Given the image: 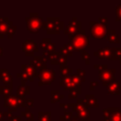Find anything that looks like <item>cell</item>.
I'll list each match as a JSON object with an SVG mask.
<instances>
[{
  "mask_svg": "<svg viewBox=\"0 0 121 121\" xmlns=\"http://www.w3.org/2000/svg\"><path fill=\"white\" fill-rule=\"evenodd\" d=\"M21 68H22V71L27 73L29 76H31L33 78H39V71H37V69H35L31 65H29V64H21Z\"/></svg>",
  "mask_w": 121,
  "mask_h": 121,
  "instance_id": "cell-13",
  "label": "cell"
},
{
  "mask_svg": "<svg viewBox=\"0 0 121 121\" xmlns=\"http://www.w3.org/2000/svg\"><path fill=\"white\" fill-rule=\"evenodd\" d=\"M34 104V99L30 98V99H26V107L29 108V107H33Z\"/></svg>",
  "mask_w": 121,
  "mask_h": 121,
  "instance_id": "cell-36",
  "label": "cell"
},
{
  "mask_svg": "<svg viewBox=\"0 0 121 121\" xmlns=\"http://www.w3.org/2000/svg\"><path fill=\"white\" fill-rule=\"evenodd\" d=\"M47 58L42 56H34L33 60H29V65H31L32 67H34L35 69H38V71L43 70V69H46V61H47Z\"/></svg>",
  "mask_w": 121,
  "mask_h": 121,
  "instance_id": "cell-9",
  "label": "cell"
},
{
  "mask_svg": "<svg viewBox=\"0 0 121 121\" xmlns=\"http://www.w3.org/2000/svg\"><path fill=\"white\" fill-rule=\"evenodd\" d=\"M80 94V88H76L75 90H72L69 92V95H68V97L70 99H73V98H77L78 95Z\"/></svg>",
  "mask_w": 121,
  "mask_h": 121,
  "instance_id": "cell-31",
  "label": "cell"
},
{
  "mask_svg": "<svg viewBox=\"0 0 121 121\" xmlns=\"http://www.w3.org/2000/svg\"><path fill=\"white\" fill-rule=\"evenodd\" d=\"M12 85H0V95L5 96L12 95Z\"/></svg>",
  "mask_w": 121,
  "mask_h": 121,
  "instance_id": "cell-18",
  "label": "cell"
},
{
  "mask_svg": "<svg viewBox=\"0 0 121 121\" xmlns=\"http://www.w3.org/2000/svg\"><path fill=\"white\" fill-rule=\"evenodd\" d=\"M2 55H3V48L0 46V57H1Z\"/></svg>",
  "mask_w": 121,
  "mask_h": 121,
  "instance_id": "cell-43",
  "label": "cell"
},
{
  "mask_svg": "<svg viewBox=\"0 0 121 121\" xmlns=\"http://www.w3.org/2000/svg\"><path fill=\"white\" fill-rule=\"evenodd\" d=\"M111 52H112V49L103 48V49H99L98 51L95 52V55L98 56L99 58H109L111 56V54H112Z\"/></svg>",
  "mask_w": 121,
  "mask_h": 121,
  "instance_id": "cell-20",
  "label": "cell"
},
{
  "mask_svg": "<svg viewBox=\"0 0 121 121\" xmlns=\"http://www.w3.org/2000/svg\"><path fill=\"white\" fill-rule=\"evenodd\" d=\"M70 43L73 45L74 49L77 51H82L84 47L88 45V36L85 35V31L81 30L79 33L76 35L69 36Z\"/></svg>",
  "mask_w": 121,
  "mask_h": 121,
  "instance_id": "cell-3",
  "label": "cell"
},
{
  "mask_svg": "<svg viewBox=\"0 0 121 121\" xmlns=\"http://www.w3.org/2000/svg\"><path fill=\"white\" fill-rule=\"evenodd\" d=\"M26 121H29V120H26Z\"/></svg>",
  "mask_w": 121,
  "mask_h": 121,
  "instance_id": "cell-44",
  "label": "cell"
},
{
  "mask_svg": "<svg viewBox=\"0 0 121 121\" xmlns=\"http://www.w3.org/2000/svg\"><path fill=\"white\" fill-rule=\"evenodd\" d=\"M78 117H79L82 120H88L90 118V112L87 109H84L78 112Z\"/></svg>",
  "mask_w": 121,
  "mask_h": 121,
  "instance_id": "cell-27",
  "label": "cell"
},
{
  "mask_svg": "<svg viewBox=\"0 0 121 121\" xmlns=\"http://www.w3.org/2000/svg\"><path fill=\"white\" fill-rule=\"evenodd\" d=\"M60 55V52H53V53H48L46 58L48 60H50L51 64H57V59Z\"/></svg>",
  "mask_w": 121,
  "mask_h": 121,
  "instance_id": "cell-25",
  "label": "cell"
},
{
  "mask_svg": "<svg viewBox=\"0 0 121 121\" xmlns=\"http://www.w3.org/2000/svg\"><path fill=\"white\" fill-rule=\"evenodd\" d=\"M4 107L6 109H8V111L10 112H16L18 107H19V102H18L17 95H10L5 96L4 97Z\"/></svg>",
  "mask_w": 121,
  "mask_h": 121,
  "instance_id": "cell-6",
  "label": "cell"
},
{
  "mask_svg": "<svg viewBox=\"0 0 121 121\" xmlns=\"http://www.w3.org/2000/svg\"><path fill=\"white\" fill-rule=\"evenodd\" d=\"M29 93H30V88H29V86H27V85H25V86L20 85V86H18V88H17L16 95H17L18 97L25 98L26 95H29Z\"/></svg>",
  "mask_w": 121,
  "mask_h": 121,
  "instance_id": "cell-15",
  "label": "cell"
},
{
  "mask_svg": "<svg viewBox=\"0 0 121 121\" xmlns=\"http://www.w3.org/2000/svg\"><path fill=\"white\" fill-rule=\"evenodd\" d=\"M50 96H51V99H50L51 103L58 102V101H60V99H62L64 97V95L62 94H60V92L58 91V90H52L51 93H50Z\"/></svg>",
  "mask_w": 121,
  "mask_h": 121,
  "instance_id": "cell-17",
  "label": "cell"
},
{
  "mask_svg": "<svg viewBox=\"0 0 121 121\" xmlns=\"http://www.w3.org/2000/svg\"><path fill=\"white\" fill-rule=\"evenodd\" d=\"M72 69L70 68V67H68V66H66V65H64V66H60V76H61V78H63V77H67V76H71L72 75Z\"/></svg>",
  "mask_w": 121,
  "mask_h": 121,
  "instance_id": "cell-24",
  "label": "cell"
},
{
  "mask_svg": "<svg viewBox=\"0 0 121 121\" xmlns=\"http://www.w3.org/2000/svg\"><path fill=\"white\" fill-rule=\"evenodd\" d=\"M66 60H67V57L64 56V55H62L60 52V55H59V57L57 59V64H59L60 66H64L66 64Z\"/></svg>",
  "mask_w": 121,
  "mask_h": 121,
  "instance_id": "cell-29",
  "label": "cell"
},
{
  "mask_svg": "<svg viewBox=\"0 0 121 121\" xmlns=\"http://www.w3.org/2000/svg\"><path fill=\"white\" fill-rule=\"evenodd\" d=\"M77 75L79 77V78L81 79V81L85 80V71L81 70V69H78L77 70Z\"/></svg>",
  "mask_w": 121,
  "mask_h": 121,
  "instance_id": "cell-35",
  "label": "cell"
},
{
  "mask_svg": "<svg viewBox=\"0 0 121 121\" xmlns=\"http://www.w3.org/2000/svg\"><path fill=\"white\" fill-rule=\"evenodd\" d=\"M80 32V22L77 21V18L74 17L72 21L68 23V25L64 27V34L68 36L76 35Z\"/></svg>",
  "mask_w": 121,
  "mask_h": 121,
  "instance_id": "cell-7",
  "label": "cell"
},
{
  "mask_svg": "<svg viewBox=\"0 0 121 121\" xmlns=\"http://www.w3.org/2000/svg\"><path fill=\"white\" fill-rule=\"evenodd\" d=\"M39 121H51V112H38Z\"/></svg>",
  "mask_w": 121,
  "mask_h": 121,
  "instance_id": "cell-22",
  "label": "cell"
},
{
  "mask_svg": "<svg viewBox=\"0 0 121 121\" xmlns=\"http://www.w3.org/2000/svg\"><path fill=\"white\" fill-rule=\"evenodd\" d=\"M9 121H10V120H9Z\"/></svg>",
  "mask_w": 121,
  "mask_h": 121,
  "instance_id": "cell-45",
  "label": "cell"
},
{
  "mask_svg": "<svg viewBox=\"0 0 121 121\" xmlns=\"http://www.w3.org/2000/svg\"><path fill=\"white\" fill-rule=\"evenodd\" d=\"M70 121H78V116H73V118Z\"/></svg>",
  "mask_w": 121,
  "mask_h": 121,
  "instance_id": "cell-41",
  "label": "cell"
},
{
  "mask_svg": "<svg viewBox=\"0 0 121 121\" xmlns=\"http://www.w3.org/2000/svg\"><path fill=\"white\" fill-rule=\"evenodd\" d=\"M56 79V73L53 69H43L39 71V86L50 85Z\"/></svg>",
  "mask_w": 121,
  "mask_h": 121,
  "instance_id": "cell-4",
  "label": "cell"
},
{
  "mask_svg": "<svg viewBox=\"0 0 121 121\" xmlns=\"http://www.w3.org/2000/svg\"><path fill=\"white\" fill-rule=\"evenodd\" d=\"M13 26L11 21H8V22H2L0 23V39H3L5 35H7L9 27Z\"/></svg>",
  "mask_w": 121,
  "mask_h": 121,
  "instance_id": "cell-14",
  "label": "cell"
},
{
  "mask_svg": "<svg viewBox=\"0 0 121 121\" xmlns=\"http://www.w3.org/2000/svg\"><path fill=\"white\" fill-rule=\"evenodd\" d=\"M3 117H4V112H0V121H1V120H3Z\"/></svg>",
  "mask_w": 121,
  "mask_h": 121,
  "instance_id": "cell-42",
  "label": "cell"
},
{
  "mask_svg": "<svg viewBox=\"0 0 121 121\" xmlns=\"http://www.w3.org/2000/svg\"><path fill=\"white\" fill-rule=\"evenodd\" d=\"M64 24L59 17H47L46 21L43 22V28L46 30L47 34H59Z\"/></svg>",
  "mask_w": 121,
  "mask_h": 121,
  "instance_id": "cell-1",
  "label": "cell"
},
{
  "mask_svg": "<svg viewBox=\"0 0 121 121\" xmlns=\"http://www.w3.org/2000/svg\"><path fill=\"white\" fill-rule=\"evenodd\" d=\"M85 103L89 107H97L98 106V104L96 102V99L92 95H86V96H85Z\"/></svg>",
  "mask_w": 121,
  "mask_h": 121,
  "instance_id": "cell-19",
  "label": "cell"
},
{
  "mask_svg": "<svg viewBox=\"0 0 121 121\" xmlns=\"http://www.w3.org/2000/svg\"><path fill=\"white\" fill-rule=\"evenodd\" d=\"M40 47L43 50V52H47V53H53L56 52V47H55V43H52L51 39L49 38H43L42 40V42L40 43Z\"/></svg>",
  "mask_w": 121,
  "mask_h": 121,
  "instance_id": "cell-10",
  "label": "cell"
},
{
  "mask_svg": "<svg viewBox=\"0 0 121 121\" xmlns=\"http://www.w3.org/2000/svg\"><path fill=\"white\" fill-rule=\"evenodd\" d=\"M9 21V18L8 17H0V23L2 22H8Z\"/></svg>",
  "mask_w": 121,
  "mask_h": 121,
  "instance_id": "cell-40",
  "label": "cell"
},
{
  "mask_svg": "<svg viewBox=\"0 0 121 121\" xmlns=\"http://www.w3.org/2000/svg\"><path fill=\"white\" fill-rule=\"evenodd\" d=\"M10 121H21V115H13L12 119Z\"/></svg>",
  "mask_w": 121,
  "mask_h": 121,
  "instance_id": "cell-38",
  "label": "cell"
},
{
  "mask_svg": "<svg viewBox=\"0 0 121 121\" xmlns=\"http://www.w3.org/2000/svg\"><path fill=\"white\" fill-rule=\"evenodd\" d=\"M105 121H121V115L120 113L111 112V117H109V119H105Z\"/></svg>",
  "mask_w": 121,
  "mask_h": 121,
  "instance_id": "cell-30",
  "label": "cell"
},
{
  "mask_svg": "<svg viewBox=\"0 0 121 121\" xmlns=\"http://www.w3.org/2000/svg\"><path fill=\"white\" fill-rule=\"evenodd\" d=\"M72 118H73V113L68 111H65L63 114L60 116V120H62V121H70Z\"/></svg>",
  "mask_w": 121,
  "mask_h": 121,
  "instance_id": "cell-28",
  "label": "cell"
},
{
  "mask_svg": "<svg viewBox=\"0 0 121 121\" xmlns=\"http://www.w3.org/2000/svg\"><path fill=\"white\" fill-rule=\"evenodd\" d=\"M16 29H17V27H16V26H11L10 27H9V31H8V33H7V35H8V38H9V39H11L14 35H15V33H16Z\"/></svg>",
  "mask_w": 121,
  "mask_h": 121,
  "instance_id": "cell-32",
  "label": "cell"
},
{
  "mask_svg": "<svg viewBox=\"0 0 121 121\" xmlns=\"http://www.w3.org/2000/svg\"><path fill=\"white\" fill-rule=\"evenodd\" d=\"M90 26H91L90 32L94 38L101 39L104 37L105 29H106L104 25H100V24H97L95 22H90Z\"/></svg>",
  "mask_w": 121,
  "mask_h": 121,
  "instance_id": "cell-8",
  "label": "cell"
},
{
  "mask_svg": "<svg viewBox=\"0 0 121 121\" xmlns=\"http://www.w3.org/2000/svg\"><path fill=\"white\" fill-rule=\"evenodd\" d=\"M26 27L30 33H38L43 26V18L36 12H30L28 17H26Z\"/></svg>",
  "mask_w": 121,
  "mask_h": 121,
  "instance_id": "cell-2",
  "label": "cell"
},
{
  "mask_svg": "<svg viewBox=\"0 0 121 121\" xmlns=\"http://www.w3.org/2000/svg\"><path fill=\"white\" fill-rule=\"evenodd\" d=\"M75 106H76V104H74V103H69V104H65V103H60V108H62V109H64L65 111H68L70 108H75Z\"/></svg>",
  "mask_w": 121,
  "mask_h": 121,
  "instance_id": "cell-33",
  "label": "cell"
},
{
  "mask_svg": "<svg viewBox=\"0 0 121 121\" xmlns=\"http://www.w3.org/2000/svg\"><path fill=\"white\" fill-rule=\"evenodd\" d=\"M75 49H74V47H73V45L71 44V43H65L63 46H61L60 48V52L62 54V55H64V56H72L73 55V51H74Z\"/></svg>",
  "mask_w": 121,
  "mask_h": 121,
  "instance_id": "cell-16",
  "label": "cell"
},
{
  "mask_svg": "<svg viewBox=\"0 0 121 121\" xmlns=\"http://www.w3.org/2000/svg\"><path fill=\"white\" fill-rule=\"evenodd\" d=\"M111 73H113V71H103V72H100V74H99V78H100V79L103 81V82H108L110 79H111V76H112V74Z\"/></svg>",
  "mask_w": 121,
  "mask_h": 121,
  "instance_id": "cell-23",
  "label": "cell"
},
{
  "mask_svg": "<svg viewBox=\"0 0 121 121\" xmlns=\"http://www.w3.org/2000/svg\"><path fill=\"white\" fill-rule=\"evenodd\" d=\"M4 116H7L9 120H11V119H12V117H13V115L11 114V112H9V111H6V112H4Z\"/></svg>",
  "mask_w": 121,
  "mask_h": 121,
  "instance_id": "cell-37",
  "label": "cell"
},
{
  "mask_svg": "<svg viewBox=\"0 0 121 121\" xmlns=\"http://www.w3.org/2000/svg\"><path fill=\"white\" fill-rule=\"evenodd\" d=\"M22 50L26 56H33L39 50V46L34 40H26L22 44Z\"/></svg>",
  "mask_w": 121,
  "mask_h": 121,
  "instance_id": "cell-5",
  "label": "cell"
},
{
  "mask_svg": "<svg viewBox=\"0 0 121 121\" xmlns=\"http://www.w3.org/2000/svg\"><path fill=\"white\" fill-rule=\"evenodd\" d=\"M16 76H17L18 78H20L21 80H23V81H31V82H33V81H34V78H35L29 76L27 73H26V72H24V71L17 73Z\"/></svg>",
  "mask_w": 121,
  "mask_h": 121,
  "instance_id": "cell-21",
  "label": "cell"
},
{
  "mask_svg": "<svg viewBox=\"0 0 121 121\" xmlns=\"http://www.w3.org/2000/svg\"><path fill=\"white\" fill-rule=\"evenodd\" d=\"M0 78L5 85H12V76L7 69H0Z\"/></svg>",
  "mask_w": 121,
  "mask_h": 121,
  "instance_id": "cell-12",
  "label": "cell"
},
{
  "mask_svg": "<svg viewBox=\"0 0 121 121\" xmlns=\"http://www.w3.org/2000/svg\"><path fill=\"white\" fill-rule=\"evenodd\" d=\"M21 116H25L26 118V120H29V121L34 120V114L29 111V108H26L24 111H22Z\"/></svg>",
  "mask_w": 121,
  "mask_h": 121,
  "instance_id": "cell-26",
  "label": "cell"
},
{
  "mask_svg": "<svg viewBox=\"0 0 121 121\" xmlns=\"http://www.w3.org/2000/svg\"><path fill=\"white\" fill-rule=\"evenodd\" d=\"M81 58H82L83 60H85V63L86 64H89V58H90V56H89V54L85 50H82L81 51Z\"/></svg>",
  "mask_w": 121,
  "mask_h": 121,
  "instance_id": "cell-34",
  "label": "cell"
},
{
  "mask_svg": "<svg viewBox=\"0 0 121 121\" xmlns=\"http://www.w3.org/2000/svg\"><path fill=\"white\" fill-rule=\"evenodd\" d=\"M96 85H97V82H96V81H93V82H91V84H90V89L93 90L94 87H95Z\"/></svg>",
  "mask_w": 121,
  "mask_h": 121,
  "instance_id": "cell-39",
  "label": "cell"
},
{
  "mask_svg": "<svg viewBox=\"0 0 121 121\" xmlns=\"http://www.w3.org/2000/svg\"><path fill=\"white\" fill-rule=\"evenodd\" d=\"M60 85L62 86V87L64 88V90H69V91L75 90V89L77 88V87L75 86L74 82H73L72 75H71V76H67V77L61 78L60 82Z\"/></svg>",
  "mask_w": 121,
  "mask_h": 121,
  "instance_id": "cell-11",
  "label": "cell"
}]
</instances>
